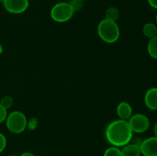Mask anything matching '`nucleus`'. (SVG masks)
Wrapping results in <instances>:
<instances>
[{"label": "nucleus", "instance_id": "obj_1", "mask_svg": "<svg viewBox=\"0 0 157 156\" xmlns=\"http://www.w3.org/2000/svg\"><path fill=\"white\" fill-rule=\"evenodd\" d=\"M133 133L128 122L119 119L109 123L106 128L105 136L110 145L119 148L130 143Z\"/></svg>", "mask_w": 157, "mask_h": 156}, {"label": "nucleus", "instance_id": "obj_2", "mask_svg": "<svg viewBox=\"0 0 157 156\" xmlns=\"http://www.w3.org/2000/svg\"><path fill=\"white\" fill-rule=\"evenodd\" d=\"M98 34L103 41L107 44H113L119 39L121 32L116 21L104 18L98 24Z\"/></svg>", "mask_w": 157, "mask_h": 156}, {"label": "nucleus", "instance_id": "obj_3", "mask_svg": "<svg viewBox=\"0 0 157 156\" xmlns=\"http://www.w3.org/2000/svg\"><path fill=\"white\" fill-rule=\"evenodd\" d=\"M6 122L8 130L13 134L21 133L28 125L25 115L20 111H13L9 113L6 118Z\"/></svg>", "mask_w": 157, "mask_h": 156}, {"label": "nucleus", "instance_id": "obj_4", "mask_svg": "<svg viewBox=\"0 0 157 156\" xmlns=\"http://www.w3.org/2000/svg\"><path fill=\"white\" fill-rule=\"evenodd\" d=\"M75 12L67 2H58L52 8L50 12L52 20L58 23L68 21L73 17Z\"/></svg>", "mask_w": 157, "mask_h": 156}, {"label": "nucleus", "instance_id": "obj_5", "mask_svg": "<svg viewBox=\"0 0 157 156\" xmlns=\"http://www.w3.org/2000/svg\"><path fill=\"white\" fill-rule=\"evenodd\" d=\"M127 122L133 132L136 133L145 132L149 129L150 125L149 118L142 113H136L132 115Z\"/></svg>", "mask_w": 157, "mask_h": 156}, {"label": "nucleus", "instance_id": "obj_6", "mask_svg": "<svg viewBox=\"0 0 157 156\" xmlns=\"http://www.w3.org/2000/svg\"><path fill=\"white\" fill-rule=\"evenodd\" d=\"M2 3L5 9L12 14L23 13L29 6V0H4Z\"/></svg>", "mask_w": 157, "mask_h": 156}, {"label": "nucleus", "instance_id": "obj_7", "mask_svg": "<svg viewBox=\"0 0 157 156\" xmlns=\"http://www.w3.org/2000/svg\"><path fill=\"white\" fill-rule=\"evenodd\" d=\"M140 148L144 156H157V137L154 136L143 140Z\"/></svg>", "mask_w": 157, "mask_h": 156}, {"label": "nucleus", "instance_id": "obj_8", "mask_svg": "<svg viewBox=\"0 0 157 156\" xmlns=\"http://www.w3.org/2000/svg\"><path fill=\"white\" fill-rule=\"evenodd\" d=\"M144 102L149 110H157V87L149 89L144 96Z\"/></svg>", "mask_w": 157, "mask_h": 156}, {"label": "nucleus", "instance_id": "obj_9", "mask_svg": "<svg viewBox=\"0 0 157 156\" xmlns=\"http://www.w3.org/2000/svg\"><path fill=\"white\" fill-rule=\"evenodd\" d=\"M117 114L120 119L127 121L133 115L132 106L127 102H120L117 107Z\"/></svg>", "mask_w": 157, "mask_h": 156}, {"label": "nucleus", "instance_id": "obj_10", "mask_svg": "<svg viewBox=\"0 0 157 156\" xmlns=\"http://www.w3.org/2000/svg\"><path fill=\"white\" fill-rule=\"evenodd\" d=\"M123 156H140L141 151L140 145L135 143H128L124 145L121 150Z\"/></svg>", "mask_w": 157, "mask_h": 156}, {"label": "nucleus", "instance_id": "obj_11", "mask_svg": "<svg viewBox=\"0 0 157 156\" xmlns=\"http://www.w3.org/2000/svg\"><path fill=\"white\" fill-rule=\"evenodd\" d=\"M143 33L144 36L148 38H152L157 35V27L155 24L151 22L147 23L143 27Z\"/></svg>", "mask_w": 157, "mask_h": 156}, {"label": "nucleus", "instance_id": "obj_12", "mask_svg": "<svg viewBox=\"0 0 157 156\" xmlns=\"http://www.w3.org/2000/svg\"><path fill=\"white\" fill-rule=\"evenodd\" d=\"M149 55L153 59H157V35L150 38L147 44Z\"/></svg>", "mask_w": 157, "mask_h": 156}, {"label": "nucleus", "instance_id": "obj_13", "mask_svg": "<svg viewBox=\"0 0 157 156\" xmlns=\"http://www.w3.org/2000/svg\"><path fill=\"white\" fill-rule=\"evenodd\" d=\"M106 19L116 21L120 17V10L115 6H110L105 12Z\"/></svg>", "mask_w": 157, "mask_h": 156}, {"label": "nucleus", "instance_id": "obj_14", "mask_svg": "<svg viewBox=\"0 0 157 156\" xmlns=\"http://www.w3.org/2000/svg\"><path fill=\"white\" fill-rule=\"evenodd\" d=\"M14 99L12 96H5L0 99V106L8 110L13 106Z\"/></svg>", "mask_w": 157, "mask_h": 156}, {"label": "nucleus", "instance_id": "obj_15", "mask_svg": "<svg viewBox=\"0 0 157 156\" xmlns=\"http://www.w3.org/2000/svg\"><path fill=\"white\" fill-rule=\"evenodd\" d=\"M104 156H123L121 150L118 147L112 146L107 148L104 153Z\"/></svg>", "mask_w": 157, "mask_h": 156}, {"label": "nucleus", "instance_id": "obj_16", "mask_svg": "<svg viewBox=\"0 0 157 156\" xmlns=\"http://www.w3.org/2000/svg\"><path fill=\"white\" fill-rule=\"evenodd\" d=\"M69 5L71 7L73 12H77L82 9L83 6H84V1H82V0H71L69 2Z\"/></svg>", "mask_w": 157, "mask_h": 156}, {"label": "nucleus", "instance_id": "obj_17", "mask_svg": "<svg viewBox=\"0 0 157 156\" xmlns=\"http://www.w3.org/2000/svg\"><path fill=\"white\" fill-rule=\"evenodd\" d=\"M6 147V138L2 132H0V153L2 152Z\"/></svg>", "mask_w": 157, "mask_h": 156}, {"label": "nucleus", "instance_id": "obj_18", "mask_svg": "<svg viewBox=\"0 0 157 156\" xmlns=\"http://www.w3.org/2000/svg\"><path fill=\"white\" fill-rule=\"evenodd\" d=\"M7 116V110H6V109L3 108L2 106H0V124H1L2 122H4V121H6Z\"/></svg>", "mask_w": 157, "mask_h": 156}, {"label": "nucleus", "instance_id": "obj_19", "mask_svg": "<svg viewBox=\"0 0 157 156\" xmlns=\"http://www.w3.org/2000/svg\"><path fill=\"white\" fill-rule=\"evenodd\" d=\"M149 5L153 9H157V0H147Z\"/></svg>", "mask_w": 157, "mask_h": 156}, {"label": "nucleus", "instance_id": "obj_20", "mask_svg": "<svg viewBox=\"0 0 157 156\" xmlns=\"http://www.w3.org/2000/svg\"><path fill=\"white\" fill-rule=\"evenodd\" d=\"M21 156H35L32 153L29 152V151H26V152H24L23 154H21Z\"/></svg>", "mask_w": 157, "mask_h": 156}, {"label": "nucleus", "instance_id": "obj_21", "mask_svg": "<svg viewBox=\"0 0 157 156\" xmlns=\"http://www.w3.org/2000/svg\"><path fill=\"white\" fill-rule=\"evenodd\" d=\"M153 132H154L155 136L157 137V122L154 125V127H153Z\"/></svg>", "mask_w": 157, "mask_h": 156}, {"label": "nucleus", "instance_id": "obj_22", "mask_svg": "<svg viewBox=\"0 0 157 156\" xmlns=\"http://www.w3.org/2000/svg\"><path fill=\"white\" fill-rule=\"evenodd\" d=\"M156 23H157V13H156Z\"/></svg>", "mask_w": 157, "mask_h": 156}, {"label": "nucleus", "instance_id": "obj_23", "mask_svg": "<svg viewBox=\"0 0 157 156\" xmlns=\"http://www.w3.org/2000/svg\"><path fill=\"white\" fill-rule=\"evenodd\" d=\"M3 1H4V0H0V2H2Z\"/></svg>", "mask_w": 157, "mask_h": 156}, {"label": "nucleus", "instance_id": "obj_24", "mask_svg": "<svg viewBox=\"0 0 157 156\" xmlns=\"http://www.w3.org/2000/svg\"><path fill=\"white\" fill-rule=\"evenodd\" d=\"M11 156H16V155H11Z\"/></svg>", "mask_w": 157, "mask_h": 156}, {"label": "nucleus", "instance_id": "obj_25", "mask_svg": "<svg viewBox=\"0 0 157 156\" xmlns=\"http://www.w3.org/2000/svg\"><path fill=\"white\" fill-rule=\"evenodd\" d=\"M82 1H84V0H82Z\"/></svg>", "mask_w": 157, "mask_h": 156}]
</instances>
